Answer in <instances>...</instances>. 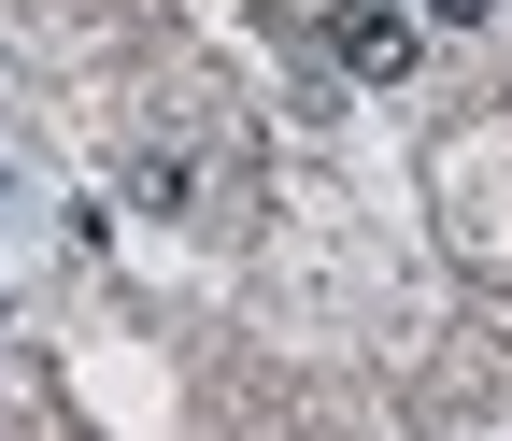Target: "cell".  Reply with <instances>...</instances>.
<instances>
[{
	"label": "cell",
	"mask_w": 512,
	"mask_h": 441,
	"mask_svg": "<svg viewBox=\"0 0 512 441\" xmlns=\"http://www.w3.org/2000/svg\"><path fill=\"white\" fill-rule=\"evenodd\" d=\"M328 57L356 86H399L413 72V15H399V0H328Z\"/></svg>",
	"instance_id": "1"
},
{
	"label": "cell",
	"mask_w": 512,
	"mask_h": 441,
	"mask_svg": "<svg viewBox=\"0 0 512 441\" xmlns=\"http://www.w3.org/2000/svg\"><path fill=\"white\" fill-rule=\"evenodd\" d=\"M427 15H441V29H484V15H498V0H427Z\"/></svg>",
	"instance_id": "2"
}]
</instances>
